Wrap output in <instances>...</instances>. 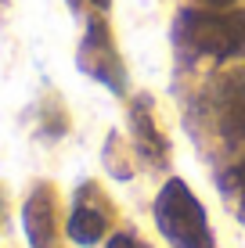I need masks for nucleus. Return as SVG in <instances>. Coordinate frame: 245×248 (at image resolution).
<instances>
[{
  "label": "nucleus",
  "instance_id": "obj_1",
  "mask_svg": "<svg viewBox=\"0 0 245 248\" xmlns=\"http://www.w3.org/2000/svg\"><path fill=\"white\" fill-rule=\"evenodd\" d=\"M177 40L216 62L245 58V11L234 7H188L177 18Z\"/></svg>",
  "mask_w": 245,
  "mask_h": 248
},
{
  "label": "nucleus",
  "instance_id": "obj_2",
  "mask_svg": "<svg viewBox=\"0 0 245 248\" xmlns=\"http://www.w3.org/2000/svg\"><path fill=\"white\" fill-rule=\"evenodd\" d=\"M155 227L173 248H213L206 209L184 180H166L155 198Z\"/></svg>",
  "mask_w": 245,
  "mask_h": 248
},
{
  "label": "nucleus",
  "instance_id": "obj_3",
  "mask_svg": "<svg viewBox=\"0 0 245 248\" xmlns=\"http://www.w3.org/2000/svg\"><path fill=\"white\" fill-rule=\"evenodd\" d=\"M22 227L29 248H54L58 234V194L50 184H36L22 205Z\"/></svg>",
  "mask_w": 245,
  "mask_h": 248
},
{
  "label": "nucleus",
  "instance_id": "obj_4",
  "mask_svg": "<svg viewBox=\"0 0 245 248\" xmlns=\"http://www.w3.org/2000/svg\"><path fill=\"white\" fill-rule=\"evenodd\" d=\"M108 230V209H105V198L98 194V187H83L80 194H76V209L69 216V227H65V234H69V241L76 245H98L101 237H105Z\"/></svg>",
  "mask_w": 245,
  "mask_h": 248
},
{
  "label": "nucleus",
  "instance_id": "obj_5",
  "mask_svg": "<svg viewBox=\"0 0 245 248\" xmlns=\"http://www.w3.org/2000/svg\"><path fill=\"white\" fill-rule=\"evenodd\" d=\"M220 126L224 137L245 140V72H234L220 83Z\"/></svg>",
  "mask_w": 245,
  "mask_h": 248
},
{
  "label": "nucleus",
  "instance_id": "obj_6",
  "mask_svg": "<svg viewBox=\"0 0 245 248\" xmlns=\"http://www.w3.org/2000/svg\"><path fill=\"white\" fill-rule=\"evenodd\" d=\"M133 137H137V151L145 155L151 166H166V158H170V144H166V137L159 133L155 119H151L148 105L145 101H137L133 105Z\"/></svg>",
  "mask_w": 245,
  "mask_h": 248
},
{
  "label": "nucleus",
  "instance_id": "obj_7",
  "mask_svg": "<svg viewBox=\"0 0 245 248\" xmlns=\"http://www.w3.org/2000/svg\"><path fill=\"white\" fill-rule=\"evenodd\" d=\"M105 248H148V245L137 241L133 234H112V241H108Z\"/></svg>",
  "mask_w": 245,
  "mask_h": 248
},
{
  "label": "nucleus",
  "instance_id": "obj_8",
  "mask_svg": "<svg viewBox=\"0 0 245 248\" xmlns=\"http://www.w3.org/2000/svg\"><path fill=\"white\" fill-rule=\"evenodd\" d=\"M234 184H238V191L245 194V162H242L238 169H234Z\"/></svg>",
  "mask_w": 245,
  "mask_h": 248
},
{
  "label": "nucleus",
  "instance_id": "obj_9",
  "mask_svg": "<svg viewBox=\"0 0 245 248\" xmlns=\"http://www.w3.org/2000/svg\"><path fill=\"white\" fill-rule=\"evenodd\" d=\"M198 4H202V7H231L234 0H198Z\"/></svg>",
  "mask_w": 245,
  "mask_h": 248
},
{
  "label": "nucleus",
  "instance_id": "obj_10",
  "mask_svg": "<svg viewBox=\"0 0 245 248\" xmlns=\"http://www.w3.org/2000/svg\"><path fill=\"white\" fill-rule=\"evenodd\" d=\"M90 4H94V7H101V11H105V7L112 4V0H90Z\"/></svg>",
  "mask_w": 245,
  "mask_h": 248
}]
</instances>
